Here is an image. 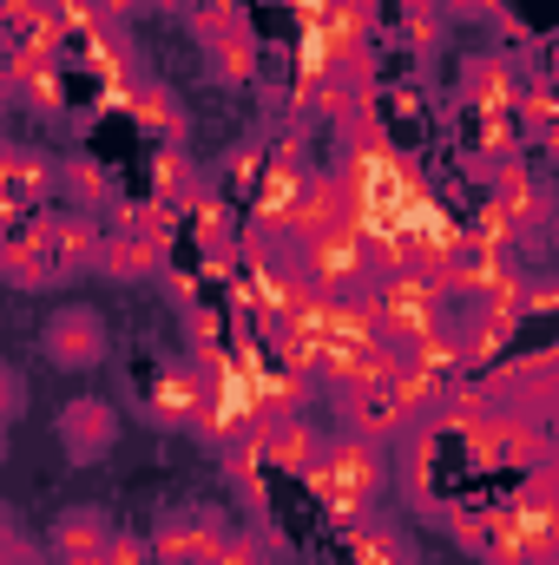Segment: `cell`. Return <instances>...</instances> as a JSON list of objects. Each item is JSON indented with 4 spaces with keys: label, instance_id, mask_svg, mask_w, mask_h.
<instances>
[{
    "label": "cell",
    "instance_id": "obj_1",
    "mask_svg": "<svg viewBox=\"0 0 559 565\" xmlns=\"http://www.w3.org/2000/svg\"><path fill=\"white\" fill-rule=\"evenodd\" d=\"M309 487H316V500H323L329 520H342V526L369 520V507H376L382 487H389L382 440H369V434H342V440H329L323 460L309 467Z\"/></svg>",
    "mask_w": 559,
    "mask_h": 565
},
{
    "label": "cell",
    "instance_id": "obj_2",
    "mask_svg": "<svg viewBox=\"0 0 559 565\" xmlns=\"http://www.w3.org/2000/svg\"><path fill=\"white\" fill-rule=\"evenodd\" d=\"M447 277H434V270H395V277H382L376 289V302H382V329H389V342H421V335H434V329H447Z\"/></svg>",
    "mask_w": 559,
    "mask_h": 565
},
{
    "label": "cell",
    "instance_id": "obj_3",
    "mask_svg": "<svg viewBox=\"0 0 559 565\" xmlns=\"http://www.w3.org/2000/svg\"><path fill=\"white\" fill-rule=\"evenodd\" d=\"M53 191H60V164L46 151H33V145L0 151V217H7V231L33 224V211L53 204Z\"/></svg>",
    "mask_w": 559,
    "mask_h": 565
},
{
    "label": "cell",
    "instance_id": "obj_4",
    "mask_svg": "<svg viewBox=\"0 0 559 565\" xmlns=\"http://www.w3.org/2000/svg\"><path fill=\"white\" fill-rule=\"evenodd\" d=\"M303 277L316 282L323 296L362 289V277H369V244H362V231H356V224H336V231L303 237Z\"/></svg>",
    "mask_w": 559,
    "mask_h": 565
},
{
    "label": "cell",
    "instance_id": "obj_5",
    "mask_svg": "<svg viewBox=\"0 0 559 565\" xmlns=\"http://www.w3.org/2000/svg\"><path fill=\"white\" fill-rule=\"evenodd\" d=\"M40 349H46V362H60V369H93V362L106 355V322H99V309H86V302L53 309V322L40 329Z\"/></svg>",
    "mask_w": 559,
    "mask_h": 565
},
{
    "label": "cell",
    "instance_id": "obj_6",
    "mask_svg": "<svg viewBox=\"0 0 559 565\" xmlns=\"http://www.w3.org/2000/svg\"><path fill=\"white\" fill-rule=\"evenodd\" d=\"M514 513V526H520V546H527V559H553L559 553V473H527V493L507 507Z\"/></svg>",
    "mask_w": 559,
    "mask_h": 565
},
{
    "label": "cell",
    "instance_id": "obj_7",
    "mask_svg": "<svg viewBox=\"0 0 559 565\" xmlns=\"http://www.w3.org/2000/svg\"><path fill=\"white\" fill-rule=\"evenodd\" d=\"M224 540H231V533H224L211 513L184 507V513H165V520H158V533H151V559L158 565H204Z\"/></svg>",
    "mask_w": 559,
    "mask_h": 565
},
{
    "label": "cell",
    "instance_id": "obj_8",
    "mask_svg": "<svg viewBox=\"0 0 559 565\" xmlns=\"http://www.w3.org/2000/svg\"><path fill=\"white\" fill-rule=\"evenodd\" d=\"M211 415V375L204 369H158V382H151V422L165 427H191Z\"/></svg>",
    "mask_w": 559,
    "mask_h": 565
},
{
    "label": "cell",
    "instance_id": "obj_9",
    "mask_svg": "<svg viewBox=\"0 0 559 565\" xmlns=\"http://www.w3.org/2000/svg\"><path fill=\"white\" fill-rule=\"evenodd\" d=\"M198 40H204V60L224 86H244L257 73V40L244 20H198Z\"/></svg>",
    "mask_w": 559,
    "mask_h": 565
},
{
    "label": "cell",
    "instance_id": "obj_10",
    "mask_svg": "<svg viewBox=\"0 0 559 565\" xmlns=\"http://www.w3.org/2000/svg\"><path fill=\"white\" fill-rule=\"evenodd\" d=\"M40 231H46V250H53V270H60V277L99 264V250H106V231H99L86 211H73V217H53V211H46Z\"/></svg>",
    "mask_w": 559,
    "mask_h": 565
},
{
    "label": "cell",
    "instance_id": "obj_11",
    "mask_svg": "<svg viewBox=\"0 0 559 565\" xmlns=\"http://www.w3.org/2000/svg\"><path fill=\"white\" fill-rule=\"evenodd\" d=\"M264 427V460L277 467V473H296V480H309V467L323 460V434L303 422V415H283V422H257Z\"/></svg>",
    "mask_w": 559,
    "mask_h": 565
},
{
    "label": "cell",
    "instance_id": "obj_12",
    "mask_svg": "<svg viewBox=\"0 0 559 565\" xmlns=\"http://www.w3.org/2000/svg\"><path fill=\"white\" fill-rule=\"evenodd\" d=\"M336 224H349V191H342V178H336V171H309L303 204H296V217H289V237L303 244V237L336 231Z\"/></svg>",
    "mask_w": 559,
    "mask_h": 565
},
{
    "label": "cell",
    "instance_id": "obj_13",
    "mask_svg": "<svg viewBox=\"0 0 559 565\" xmlns=\"http://www.w3.org/2000/svg\"><path fill=\"white\" fill-rule=\"evenodd\" d=\"M0 270L13 289H40V282H53V250H46V231H40V217L33 224H20V231H7V244H0Z\"/></svg>",
    "mask_w": 559,
    "mask_h": 565
},
{
    "label": "cell",
    "instance_id": "obj_14",
    "mask_svg": "<svg viewBox=\"0 0 559 565\" xmlns=\"http://www.w3.org/2000/svg\"><path fill=\"white\" fill-rule=\"evenodd\" d=\"M342 415H349V434H369V440H389L395 427L415 422V415L402 408L395 382H382V388H349V395H342Z\"/></svg>",
    "mask_w": 559,
    "mask_h": 565
},
{
    "label": "cell",
    "instance_id": "obj_15",
    "mask_svg": "<svg viewBox=\"0 0 559 565\" xmlns=\"http://www.w3.org/2000/svg\"><path fill=\"white\" fill-rule=\"evenodd\" d=\"M461 93H467V106H474V113H514L520 79H514V66H507L500 53H481V60H467Z\"/></svg>",
    "mask_w": 559,
    "mask_h": 565
},
{
    "label": "cell",
    "instance_id": "obj_16",
    "mask_svg": "<svg viewBox=\"0 0 559 565\" xmlns=\"http://www.w3.org/2000/svg\"><path fill=\"white\" fill-rule=\"evenodd\" d=\"M158 250L165 244H151L145 231H106V250H99V270H106V282H145L151 270H158Z\"/></svg>",
    "mask_w": 559,
    "mask_h": 565
},
{
    "label": "cell",
    "instance_id": "obj_17",
    "mask_svg": "<svg viewBox=\"0 0 559 565\" xmlns=\"http://www.w3.org/2000/svg\"><path fill=\"white\" fill-rule=\"evenodd\" d=\"M60 434H66V447H73L80 460H93V454H106V447H113V434H119V415H113L106 402L80 395V402L60 415Z\"/></svg>",
    "mask_w": 559,
    "mask_h": 565
},
{
    "label": "cell",
    "instance_id": "obj_18",
    "mask_svg": "<svg viewBox=\"0 0 559 565\" xmlns=\"http://www.w3.org/2000/svg\"><path fill=\"white\" fill-rule=\"evenodd\" d=\"M342 546H349V565H415L409 553V540L389 526V520H356V526H342Z\"/></svg>",
    "mask_w": 559,
    "mask_h": 565
},
{
    "label": "cell",
    "instance_id": "obj_19",
    "mask_svg": "<svg viewBox=\"0 0 559 565\" xmlns=\"http://www.w3.org/2000/svg\"><path fill=\"white\" fill-rule=\"evenodd\" d=\"M106 546H113V533H106L99 513H66V520H53V533H46V553H53V559H106Z\"/></svg>",
    "mask_w": 559,
    "mask_h": 565
},
{
    "label": "cell",
    "instance_id": "obj_20",
    "mask_svg": "<svg viewBox=\"0 0 559 565\" xmlns=\"http://www.w3.org/2000/svg\"><path fill=\"white\" fill-rule=\"evenodd\" d=\"M151 198H165V204H191L198 198V164L184 158V145H158L151 151Z\"/></svg>",
    "mask_w": 559,
    "mask_h": 565
},
{
    "label": "cell",
    "instance_id": "obj_21",
    "mask_svg": "<svg viewBox=\"0 0 559 565\" xmlns=\"http://www.w3.org/2000/svg\"><path fill=\"white\" fill-rule=\"evenodd\" d=\"M409 369H428V375L454 382V375L467 369V335H461V329H434V335L409 342Z\"/></svg>",
    "mask_w": 559,
    "mask_h": 565
},
{
    "label": "cell",
    "instance_id": "obj_22",
    "mask_svg": "<svg viewBox=\"0 0 559 565\" xmlns=\"http://www.w3.org/2000/svg\"><path fill=\"white\" fill-rule=\"evenodd\" d=\"M133 119H139L145 132H158V145L184 139V113H178V99H171L158 79H139V93H133Z\"/></svg>",
    "mask_w": 559,
    "mask_h": 565
},
{
    "label": "cell",
    "instance_id": "obj_23",
    "mask_svg": "<svg viewBox=\"0 0 559 565\" xmlns=\"http://www.w3.org/2000/svg\"><path fill=\"white\" fill-rule=\"evenodd\" d=\"M494 198H500V204L520 217V231H534V224L547 217V191H540V184H534L520 164H500V191H494Z\"/></svg>",
    "mask_w": 559,
    "mask_h": 565
},
{
    "label": "cell",
    "instance_id": "obj_24",
    "mask_svg": "<svg viewBox=\"0 0 559 565\" xmlns=\"http://www.w3.org/2000/svg\"><path fill=\"white\" fill-rule=\"evenodd\" d=\"M514 113H520V126H527V132L553 139V132H559V86H553V79H534V86H520Z\"/></svg>",
    "mask_w": 559,
    "mask_h": 565
},
{
    "label": "cell",
    "instance_id": "obj_25",
    "mask_svg": "<svg viewBox=\"0 0 559 565\" xmlns=\"http://www.w3.org/2000/svg\"><path fill=\"white\" fill-rule=\"evenodd\" d=\"M60 191H66L73 204H106V198H113V184H106V171H99L93 158H66V164H60Z\"/></svg>",
    "mask_w": 559,
    "mask_h": 565
},
{
    "label": "cell",
    "instance_id": "obj_26",
    "mask_svg": "<svg viewBox=\"0 0 559 565\" xmlns=\"http://www.w3.org/2000/svg\"><path fill=\"white\" fill-rule=\"evenodd\" d=\"M474 145H481V158H507V151L520 145V132L507 126V113H481V132H474Z\"/></svg>",
    "mask_w": 559,
    "mask_h": 565
},
{
    "label": "cell",
    "instance_id": "obj_27",
    "mask_svg": "<svg viewBox=\"0 0 559 565\" xmlns=\"http://www.w3.org/2000/svg\"><path fill=\"white\" fill-rule=\"evenodd\" d=\"M204 565H264V546H257L251 533H231V540H224V546H218Z\"/></svg>",
    "mask_w": 559,
    "mask_h": 565
},
{
    "label": "cell",
    "instance_id": "obj_28",
    "mask_svg": "<svg viewBox=\"0 0 559 565\" xmlns=\"http://www.w3.org/2000/svg\"><path fill=\"white\" fill-rule=\"evenodd\" d=\"M99 565H158V559H151V540H126V533H113V546H106V559Z\"/></svg>",
    "mask_w": 559,
    "mask_h": 565
},
{
    "label": "cell",
    "instance_id": "obj_29",
    "mask_svg": "<svg viewBox=\"0 0 559 565\" xmlns=\"http://www.w3.org/2000/svg\"><path fill=\"white\" fill-rule=\"evenodd\" d=\"M447 13H461V20H481V13H500V0H441Z\"/></svg>",
    "mask_w": 559,
    "mask_h": 565
},
{
    "label": "cell",
    "instance_id": "obj_30",
    "mask_svg": "<svg viewBox=\"0 0 559 565\" xmlns=\"http://www.w3.org/2000/svg\"><path fill=\"white\" fill-rule=\"evenodd\" d=\"M7 565H40L33 559V546L20 540V526H7Z\"/></svg>",
    "mask_w": 559,
    "mask_h": 565
},
{
    "label": "cell",
    "instance_id": "obj_31",
    "mask_svg": "<svg viewBox=\"0 0 559 565\" xmlns=\"http://www.w3.org/2000/svg\"><path fill=\"white\" fill-rule=\"evenodd\" d=\"M198 20H238V0H198Z\"/></svg>",
    "mask_w": 559,
    "mask_h": 565
},
{
    "label": "cell",
    "instance_id": "obj_32",
    "mask_svg": "<svg viewBox=\"0 0 559 565\" xmlns=\"http://www.w3.org/2000/svg\"><path fill=\"white\" fill-rule=\"evenodd\" d=\"M20 402H27V388H20V375H13V369H7V422H13V415H20Z\"/></svg>",
    "mask_w": 559,
    "mask_h": 565
},
{
    "label": "cell",
    "instance_id": "obj_33",
    "mask_svg": "<svg viewBox=\"0 0 559 565\" xmlns=\"http://www.w3.org/2000/svg\"><path fill=\"white\" fill-rule=\"evenodd\" d=\"M40 7H46V0H7V26H20V20L40 13Z\"/></svg>",
    "mask_w": 559,
    "mask_h": 565
},
{
    "label": "cell",
    "instance_id": "obj_34",
    "mask_svg": "<svg viewBox=\"0 0 559 565\" xmlns=\"http://www.w3.org/2000/svg\"><path fill=\"white\" fill-rule=\"evenodd\" d=\"M53 565H99V559H53Z\"/></svg>",
    "mask_w": 559,
    "mask_h": 565
},
{
    "label": "cell",
    "instance_id": "obj_35",
    "mask_svg": "<svg viewBox=\"0 0 559 565\" xmlns=\"http://www.w3.org/2000/svg\"><path fill=\"white\" fill-rule=\"evenodd\" d=\"M158 7H184V0H158Z\"/></svg>",
    "mask_w": 559,
    "mask_h": 565
},
{
    "label": "cell",
    "instance_id": "obj_36",
    "mask_svg": "<svg viewBox=\"0 0 559 565\" xmlns=\"http://www.w3.org/2000/svg\"><path fill=\"white\" fill-rule=\"evenodd\" d=\"M540 565H559V553H553V559H540Z\"/></svg>",
    "mask_w": 559,
    "mask_h": 565
}]
</instances>
